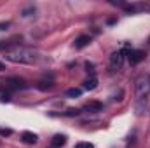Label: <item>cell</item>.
Returning <instances> with one entry per match:
<instances>
[{"mask_svg":"<svg viewBox=\"0 0 150 148\" xmlns=\"http://www.w3.org/2000/svg\"><path fill=\"white\" fill-rule=\"evenodd\" d=\"M5 58L12 63H25V65H32L37 61V52L30 51V49H12V51H7L5 52Z\"/></svg>","mask_w":150,"mask_h":148,"instance_id":"1","label":"cell"},{"mask_svg":"<svg viewBox=\"0 0 150 148\" xmlns=\"http://www.w3.org/2000/svg\"><path fill=\"white\" fill-rule=\"evenodd\" d=\"M150 92V78L149 77H140L136 80V98L138 101H143Z\"/></svg>","mask_w":150,"mask_h":148,"instance_id":"2","label":"cell"},{"mask_svg":"<svg viewBox=\"0 0 150 148\" xmlns=\"http://www.w3.org/2000/svg\"><path fill=\"white\" fill-rule=\"evenodd\" d=\"M4 85L9 91H19V89H25L26 87V82L23 78H19V77H9V78H5Z\"/></svg>","mask_w":150,"mask_h":148,"instance_id":"3","label":"cell"},{"mask_svg":"<svg viewBox=\"0 0 150 148\" xmlns=\"http://www.w3.org/2000/svg\"><path fill=\"white\" fill-rule=\"evenodd\" d=\"M122 63H124V52L122 51H117L110 56V66L112 70H120L122 68Z\"/></svg>","mask_w":150,"mask_h":148,"instance_id":"4","label":"cell"},{"mask_svg":"<svg viewBox=\"0 0 150 148\" xmlns=\"http://www.w3.org/2000/svg\"><path fill=\"white\" fill-rule=\"evenodd\" d=\"M127 59H129L131 65H138V63H142L145 59V52L143 51H138V49H131L127 52Z\"/></svg>","mask_w":150,"mask_h":148,"instance_id":"5","label":"cell"},{"mask_svg":"<svg viewBox=\"0 0 150 148\" xmlns=\"http://www.w3.org/2000/svg\"><path fill=\"white\" fill-rule=\"evenodd\" d=\"M91 44V37L89 35H80L75 38V49H84Z\"/></svg>","mask_w":150,"mask_h":148,"instance_id":"6","label":"cell"},{"mask_svg":"<svg viewBox=\"0 0 150 148\" xmlns=\"http://www.w3.org/2000/svg\"><path fill=\"white\" fill-rule=\"evenodd\" d=\"M21 140L26 143V145H35L37 143V134H33V132H30V131H25L23 134H21Z\"/></svg>","mask_w":150,"mask_h":148,"instance_id":"7","label":"cell"},{"mask_svg":"<svg viewBox=\"0 0 150 148\" xmlns=\"http://www.w3.org/2000/svg\"><path fill=\"white\" fill-rule=\"evenodd\" d=\"M84 108H86L87 111H91V113H96V111L103 110V105H101L100 101H89V103H86Z\"/></svg>","mask_w":150,"mask_h":148,"instance_id":"8","label":"cell"},{"mask_svg":"<svg viewBox=\"0 0 150 148\" xmlns=\"http://www.w3.org/2000/svg\"><path fill=\"white\" fill-rule=\"evenodd\" d=\"M65 143H67V136H63V134H56L52 138V147L59 148V147H63Z\"/></svg>","mask_w":150,"mask_h":148,"instance_id":"9","label":"cell"},{"mask_svg":"<svg viewBox=\"0 0 150 148\" xmlns=\"http://www.w3.org/2000/svg\"><path fill=\"white\" fill-rule=\"evenodd\" d=\"M96 85H98V78H96V77H91V78H87V80L84 82V89H87V91L96 89Z\"/></svg>","mask_w":150,"mask_h":148,"instance_id":"10","label":"cell"},{"mask_svg":"<svg viewBox=\"0 0 150 148\" xmlns=\"http://www.w3.org/2000/svg\"><path fill=\"white\" fill-rule=\"evenodd\" d=\"M52 87H54L52 82H38V89L40 91H51Z\"/></svg>","mask_w":150,"mask_h":148,"instance_id":"11","label":"cell"},{"mask_svg":"<svg viewBox=\"0 0 150 148\" xmlns=\"http://www.w3.org/2000/svg\"><path fill=\"white\" fill-rule=\"evenodd\" d=\"M80 94H82V91H80V89H75V87L67 91V96H68V98H79Z\"/></svg>","mask_w":150,"mask_h":148,"instance_id":"12","label":"cell"},{"mask_svg":"<svg viewBox=\"0 0 150 148\" xmlns=\"http://www.w3.org/2000/svg\"><path fill=\"white\" fill-rule=\"evenodd\" d=\"M11 45H12L11 40H2V42H0V51H7Z\"/></svg>","mask_w":150,"mask_h":148,"instance_id":"13","label":"cell"},{"mask_svg":"<svg viewBox=\"0 0 150 148\" xmlns=\"http://www.w3.org/2000/svg\"><path fill=\"white\" fill-rule=\"evenodd\" d=\"M79 113H80V110H77V108H70V110H67L65 115H68V117H77Z\"/></svg>","mask_w":150,"mask_h":148,"instance_id":"14","label":"cell"},{"mask_svg":"<svg viewBox=\"0 0 150 148\" xmlns=\"http://www.w3.org/2000/svg\"><path fill=\"white\" fill-rule=\"evenodd\" d=\"M75 148H94L91 143H86V141H80V143H77Z\"/></svg>","mask_w":150,"mask_h":148,"instance_id":"15","label":"cell"},{"mask_svg":"<svg viewBox=\"0 0 150 148\" xmlns=\"http://www.w3.org/2000/svg\"><path fill=\"white\" fill-rule=\"evenodd\" d=\"M12 131L11 129H0V136H11Z\"/></svg>","mask_w":150,"mask_h":148,"instance_id":"16","label":"cell"},{"mask_svg":"<svg viewBox=\"0 0 150 148\" xmlns=\"http://www.w3.org/2000/svg\"><path fill=\"white\" fill-rule=\"evenodd\" d=\"M9 26H11V23H7V21L5 23H0V30H7Z\"/></svg>","mask_w":150,"mask_h":148,"instance_id":"17","label":"cell"},{"mask_svg":"<svg viewBox=\"0 0 150 148\" xmlns=\"http://www.w3.org/2000/svg\"><path fill=\"white\" fill-rule=\"evenodd\" d=\"M2 99H4V101H9V99H11V96H9V94H2Z\"/></svg>","mask_w":150,"mask_h":148,"instance_id":"18","label":"cell"},{"mask_svg":"<svg viewBox=\"0 0 150 148\" xmlns=\"http://www.w3.org/2000/svg\"><path fill=\"white\" fill-rule=\"evenodd\" d=\"M2 70H5V65H4V63H0V72H2Z\"/></svg>","mask_w":150,"mask_h":148,"instance_id":"19","label":"cell"}]
</instances>
